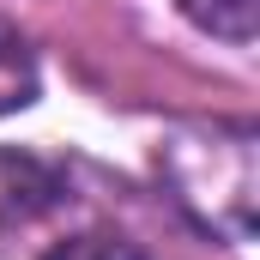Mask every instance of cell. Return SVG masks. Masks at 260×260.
<instances>
[{
  "mask_svg": "<svg viewBox=\"0 0 260 260\" xmlns=\"http://www.w3.org/2000/svg\"><path fill=\"white\" fill-rule=\"evenodd\" d=\"M176 6L224 43H254V30H260V0H176Z\"/></svg>",
  "mask_w": 260,
  "mask_h": 260,
  "instance_id": "cell-1",
  "label": "cell"
},
{
  "mask_svg": "<svg viewBox=\"0 0 260 260\" xmlns=\"http://www.w3.org/2000/svg\"><path fill=\"white\" fill-rule=\"evenodd\" d=\"M30 97H37V61H30V49L18 37L0 30V115L24 109Z\"/></svg>",
  "mask_w": 260,
  "mask_h": 260,
  "instance_id": "cell-2",
  "label": "cell"
},
{
  "mask_svg": "<svg viewBox=\"0 0 260 260\" xmlns=\"http://www.w3.org/2000/svg\"><path fill=\"white\" fill-rule=\"evenodd\" d=\"M43 260H145L133 248L127 236H103V230H91V236H73V242H55Z\"/></svg>",
  "mask_w": 260,
  "mask_h": 260,
  "instance_id": "cell-3",
  "label": "cell"
}]
</instances>
